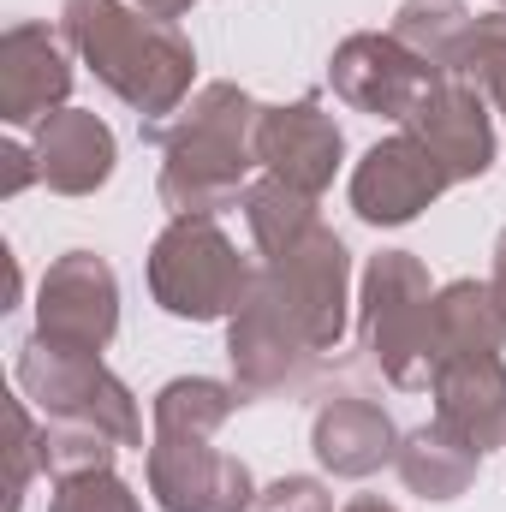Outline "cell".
Wrapping results in <instances>:
<instances>
[{"label": "cell", "instance_id": "cell-1", "mask_svg": "<svg viewBox=\"0 0 506 512\" xmlns=\"http://www.w3.org/2000/svg\"><path fill=\"white\" fill-rule=\"evenodd\" d=\"M60 36L96 72V84L114 90L143 126L185 108L197 78V48L173 18H155L126 0H66Z\"/></svg>", "mask_w": 506, "mask_h": 512}, {"label": "cell", "instance_id": "cell-2", "mask_svg": "<svg viewBox=\"0 0 506 512\" xmlns=\"http://www.w3.org/2000/svg\"><path fill=\"white\" fill-rule=\"evenodd\" d=\"M262 102L239 84H203L179 114L143 126V143L161 149V203L173 215H221L245 203L256 167Z\"/></svg>", "mask_w": 506, "mask_h": 512}, {"label": "cell", "instance_id": "cell-3", "mask_svg": "<svg viewBox=\"0 0 506 512\" xmlns=\"http://www.w3.org/2000/svg\"><path fill=\"white\" fill-rule=\"evenodd\" d=\"M358 352L405 393L429 387L435 376V286L411 251H376L364 262Z\"/></svg>", "mask_w": 506, "mask_h": 512}, {"label": "cell", "instance_id": "cell-4", "mask_svg": "<svg viewBox=\"0 0 506 512\" xmlns=\"http://www.w3.org/2000/svg\"><path fill=\"white\" fill-rule=\"evenodd\" d=\"M256 286V262L221 233L215 215H173L149 245V292L179 322H233Z\"/></svg>", "mask_w": 506, "mask_h": 512}, {"label": "cell", "instance_id": "cell-5", "mask_svg": "<svg viewBox=\"0 0 506 512\" xmlns=\"http://www.w3.org/2000/svg\"><path fill=\"white\" fill-rule=\"evenodd\" d=\"M18 393L42 411V423L66 417V423H90V429L114 435L120 447H143V411H137L131 387L102 364V352L30 334L18 346Z\"/></svg>", "mask_w": 506, "mask_h": 512}, {"label": "cell", "instance_id": "cell-6", "mask_svg": "<svg viewBox=\"0 0 506 512\" xmlns=\"http://www.w3.org/2000/svg\"><path fill=\"white\" fill-rule=\"evenodd\" d=\"M256 280L268 286V298L292 316V328L310 340V352H334L346 340V316H352V251L334 227H310L298 245L280 256L256 262Z\"/></svg>", "mask_w": 506, "mask_h": 512}, {"label": "cell", "instance_id": "cell-7", "mask_svg": "<svg viewBox=\"0 0 506 512\" xmlns=\"http://www.w3.org/2000/svg\"><path fill=\"white\" fill-rule=\"evenodd\" d=\"M149 495L161 512H251V465L221 453L203 429H155L149 435Z\"/></svg>", "mask_w": 506, "mask_h": 512}, {"label": "cell", "instance_id": "cell-8", "mask_svg": "<svg viewBox=\"0 0 506 512\" xmlns=\"http://www.w3.org/2000/svg\"><path fill=\"white\" fill-rule=\"evenodd\" d=\"M447 72H435L423 54H411L393 30H358L334 48L328 60V84L352 114H376V120H411V108L441 84Z\"/></svg>", "mask_w": 506, "mask_h": 512}, {"label": "cell", "instance_id": "cell-9", "mask_svg": "<svg viewBox=\"0 0 506 512\" xmlns=\"http://www.w3.org/2000/svg\"><path fill=\"white\" fill-rule=\"evenodd\" d=\"M227 358H233V387L251 399H274V393H298L316 370L310 340L292 328V316L268 298V286L256 280L251 298L239 304V316L227 322Z\"/></svg>", "mask_w": 506, "mask_h": 512}, {"label": "cell", "instance_id": "cell-10", "mask_svg": "<svg viewBox=\"0 0 506 512\" xmlns=\"http://www.w3.org/2000/svg\"><path fill=\"white\" fill-rule=\"evenodd\" d=\"M36 334L84 352H102L120 334V280L96 251H66L48 262L36 292Z\"/></svg>", "mask_w": 506, "mask_h": 512}, {"label": "cell", "instance_id": "cell-11", "mask_svg": "<svg viewBox=\"0 0 506 512\" xmlns=\"http://www.w3.org/2000/svg\"><path fill=\"white\" fill-rule=\"evenodd\" d=\"M453 179L441 173V161L411 137V131H393L364 149V161L352 167V209L358 221L370 227H405L417 221Z\"/></svg>", "mask_w": 506, "mask_h": 512}, {"label": "cell", "instance_id": "cell-12", "mask_svg": "<svg viewBox=\"0 0 506 512\" xmlns=\"http://www.w3.org/2000/svg\"><path fill=\"white\" fill-rule=\"evenodd\" d=\"M256 161L286 179L292 191L322 197L346 161V137L334 126V114L322 108V96H298L286 108H262L256 120Z\"/></svg>", "mask_w": 506, "mask_h": 512}, {"label": "cell", "instance_id": "cell-13", "mask_svg": "<svg viewBox=\"0 0 506 512\" xmlns=\"http://www.w3.org/2000/svg\"><path fill=\"white\" fill-rule=\"evenodd\" d=\"M399 131H411L453 185L465 179H483L495 167V126H489V96L465 78H441Z\"/></svg>", "mask_w": 506, "mask_h": 512}, {"label": "cell", "instance_id": "cell-14", "mask_svg": "<svg viewBox=\"0 0 506 512\" xmlns=\"http://www.w3.org/2000/svg\"><path fill=\"white\" fill-rule=\"evenodd\" d=\"M72 96V60H66V36H54L48 24H12L0 36V120L6 126H42L48 114H60Z\"/></svg>", "mask_w": 506, "mask_h": 512}, {"label": "cell", "instance_id": "cell-15", "mask_svg": "<svg viewBox=\"0 0 506 512\" xmlns=\"http://www.w3.org/2000/svg\"><path fill=\"white\" fill-rule=\"evenodd\" d=\"M435 423H447L453 435H465L477 453L501 447L506 441V364L501 352H459V358H441L435 376Z\"/></svg>", "mask_w": 506, "mask_h": 512}, {"label": "cell", "instance_id": "cell-16", "mask_svg": "<svg viewBox=\"0 0 506 512\" xmlns=\"http://www.w3.org/2000/svg\"><path fill=\"white\" fill-rule=\"evenodd\" d=\"M30 149H36L42 185L60 191V197H90V191H102V185L114 179V161H120V143H114L108 120L90 114V108H60V114H48V120L36 126V137H30Z\"/></svg>", "mask_w": 506, "mask_h": 512}, {"label": "cell", "instance_id": "cell-17", "mask_svg": "<svg viewBox=\"0 0 506 512\" xmlns=\"http://www.w3.org/2000/svg\"><path fill=\"white\" fill-rule=\"evenodd\" d=\"M310 447H316L322 471L358 483V477H376L381 465H393L399 429H393V417L381 411L376 399L334 393V399H322L316 417H310Z\"/></svg>", "mask_w": 506, "mask_h": 512}, {"label": "cell", "instance_id": "cell-18", "mask_svg": "<svg viewBox=\"0 0 506 512\" xmlns=\"http://www.w3.org/2000/svg\"><path fill=\"white\" fill-rule=\"evenodd\" d=\"M393 465H399V483L411 495H423V501H459L477 483L483 453L465 435H453L447 423H417L411 435H399Z\"/></svg>", "mask_w": 506, "mask_h": 512}, {"label": "cell", "instance_id": "cell-19", "mask_svg": "<svg viewBox=\"0 0 506 512\" xmlns=\"http://www.w3.org/2000/svg\"><path fill=\"white\" fill-rule=\"evenodd\" d=\"M506 316L489 292V280H447L435 292V364L459 352H501Z\"/></svg>", "mask_w": 506, "mask_h": 512}, {"label": "cell", "instance_id": "cell-20", "mask_svg": "<svg viewBox=\"0 0 506 512\" xmlns=\"http://www.w3.org/2000/svg\"><path fill=\"white\" fill-rule=\"evenodd\" d=\"M245 221H251V239L262 256H280L286 245H298L310 227H322V215H316V197L310 191H292L286 179H251V191H245Z\"/></svg>", "mask_w": 506, "mask_h": 512}, {"label": "cell", "instance_id": "cell-21", "mask_svg": "<svg viewBox=\"0 0 506 512\" xmlns=\"http://www.w3.org/2000/svg\"><path fill=\"white\" fill-rule=\"evenodd\" d=\"M239 405H245V393H239L233 382L179 376V382H167L155 399H149V417H155V429H203V435H215Z\"/></svg>", "mask_w": 506, "mask_h": 512}, {"label": "cell", "instance_id": "cell-22", "mask_svg": "<svg viewBox=\"0 0 506 512\" xmlns=\"http://www.w3.org/2000/svg\"><path fill=\"white\" fill-rule=\"evenodd\" d=\"M465 30H471V12L459 0H405L393 12V36L411 54H423L435 72H447V78H453V54H459Z\"/></svg>", "mask_w": 506, "mask_h": 512}, {"label": "cell", "instance_id": "cell-23", "mask_svg": "<svg viewBox=\"0 0 506 512\" xmlns=\"http://www.w3.org/2000/svg\"><path fill=\"white\" fill-rule=\"evenodd\" d=\"M453 78L477 84V90L506 114V6L471 18L465 42H459V54H453Z\"/></svg>", "mask_w": 506, "mask_h": 512}, {"label": "cell", "instance_id": "cell-24", "mask_svg": "<svg viewBox=\"0 0 506 512\" xmlns=\"http://www.w3.org/2000/svg\"><path fill=\"white\" fill-rule=\"evenodd\" d=\"M114 453H120V441L90 429V423H66V417L42 423V471L54 483L78 477V471H114Z\"/></svg>", "mask_w": 506, "mask_h": 512}, {"label": "cell", "instance_id": "cell-25", "mask_svg": "<svg viewBox=\"0 0 506 512\" xmlns=\"http://www.w3.org/2000/svg\"><path fill=\"white\" fill-rule=\"evenodd\" d=\"M48 512H143V501L131 495L126 477H114V471H78V477L54 483Z\"/></svg>", "mask_w": 506, "mask_h": 512}, {"label": "cell", "instance_id": "cell-26", "mask_svg": "<svg viewBox=\"0 0 506 512\" xmlns=\"http://www.w3.org/2000/svg\"><path fill=\"white\" fill-rule=\"evenodd\" d=\"M251 512H334V495L316 477H280V483L256 489Z\"/></svg>", "mask_w": 506, "mask_h": 512}, {"label": "cell", "instance_id": "cell-27", "mask_svg": "<svg viewBox=\"0 0 506 512\" xmlns=\"http://www.w3.org/2000/svg\"><path fill=\"white\" fill-rule=\"evenodd\" d=\"M0 161H6V197H18L30 179H42L36 149H24V143H6V149H0Z\"/></svg>", "mask_w": 506, "mask_h": 512}, {"label": "cell", "instance_id": "cell-28", "mask_svg": "<svg viewBox=\"0 0 506 512\" xmlns=\"http://www.w3.org/2000/svg\"><path fill=\"white\" fill-rule=\"evenodd\" d=\"M489 292H495V304H501V316H506V227H501V239H495V274H489Z\"/></svg>", "mask_w": 506, "mask_h": 512}, {"label": "cell", "instance_id": "cell-29", "mask_svg": "<svg viewBox=\"0 0 506 512\" xmlns=\"http://www.w3.org/2000/svg\"><path fill=\"white\" fill-rule=\"evenodd\" d=\"M137 6H143V12H155V18H185L197 0H137Z\"/></svg>", "mask_w": 506, "mask_h": 512}, {"label": "cell", "instance_id": "cell-30", "mask_svg": "<svg viewBox=\"0 0 506 512\" xmlns=\"http://www.w3.org/2000/svg\"><path fill=\"white\" fill-rule=\"evenodd\" d=\"M340 512H399V507H393V501H381V495H352Z\"/></svg>", "mask_w": 506, "mask_h": 512}, {"label": "cell", "instance_id": "cell-31", "mask_svg": "<svg viewBox=\"0 0 506 512\" xmlns=\"http://www.w3.org/2000/svg\"><path fill=\"white\" fill-rule=\"evenodd\" d=\"M501 6H506V0H501Z\"/></svg>", "mask_w": 506, "mask_h": 512}]
</instances>
